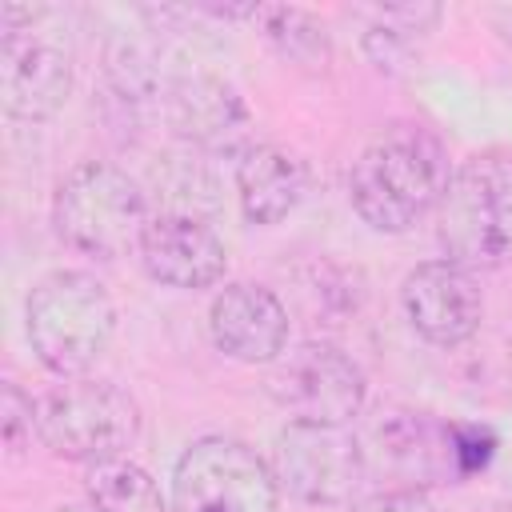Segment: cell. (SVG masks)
<instances>
[{"label": "cell", "instance_id": "cell-1", "mask_svg": "<svg viewBox=\"0 0 512 512\" xmlns=\"http://www.w3.org/2000/svg\"><path fill=\"white\" fill-rule=\"evenodd\" d=\"M452 160L444 140L416 124L396 120L380 128L348 172V200L356 216L376 232H408L432 216L452 184Z\"/></svg>", "mask_w": 512, "mask_h": 512}, {"label": "cell", "instance_id": "cell-2", "mask_svg": "<svg viewBox=\"0 0 512 512\" xmlns=\"http://www.w3.org/2000/svg\"><path fill=\"white\" fill-rule=\"evenodd\" d=\"M28 344L36 360L60 380L84 376L116 332V304L108 288L76 268L48 272L28 292Z\"/></svg>", "mask_w": 512, "mask_h": 512}, {"label": "cell", "instance_id": "cell-3", "mask_svg": "<svg viewBox=\"0 0 512 512\" xmlns=\"http://www.w3.org/2000/svg\"><path fill=\"white\" fill-rule=\"evenodd\" d=\"M148 200L128 172L104 160L76 164L52 196V224L56 236L96 260H116L140 248L148 228Z\"/></svg>", "mask_w": 512, "mask_h": 512}, {"label": "cell", "instance_id": "cell-4", "mask_svg": "<svg viewBox=\"0 0 512 512\" xmlns=\"http://www.w3.org/2000/svg\"><path fill=\"white\" fill-rule=\"evenodd\" d=\"M440 244L464 268L512 264V156L484 152L452 172L436 208Z\"/></svg>", "mask_w": 512, "mask_h": 512}, {"label": "cell", "instance_id": "cell-5", "mask_svg": "<svg viewBox=\"0 0 512 512\" xmlns=\"http://www.w3.org/2000/svg\"><path fill=\"white\" fill-rule=\"evenodd\" d=\"M40 444L76 464L124 456L140 436V404L112 380L72 376L36 400Z\"/></svg>", "mask_w": 512, "mask_h": 512}, {"label": "cell", "instance_id": "cell-6", "mask_svg": "<svg viewBox=\"0 0 512 512\" xmlns=\"http://www.w3.org/2000/svg\"><path fill=\"white\" fill-rule=\"evenodd\" d=\"M172 512H280V484L244 440L200 436L172 468Z\"/></svg>", "mask_w": 512, "mask_h": 512}, {"label": "cell", "instance_id": "cell-7", "mask_svg": "<svg viewBox=\"0 0 512 512\" xmlns=\"http://www.w3.org/2000/svg\"><path fill=\"white\" fill-rule=\"evenodd\" d=\"M264 388L288 420L304 424H352L364 412L368 380L364 368L324 340L284 348L264 376Z\"/></svg>", "mask_w": 512, "mask_h": 512}, {"label": "cell", "instance_id": "cell-8", "mask_svg": "<svg viewBox=\"0 0 512 512\" xmlns=\"http://www.w3.org/2000/svg\"><path fill=\"white\" fill-rule=\"evenodd\" d=\"M268 464L276 484L304 504H344L368 476L364 444L348 424L288 420Z\"/></svg>", "mask_w": 512, "mask_h": 512}, {"label": "cell", "instance_id": "cell-9", "mask_svg": "<svg viewBox=\"0 0 512 512\" xmlns=\"http://www.w3.org/2000/svg\"><path fill=\"white\" fill-rule=\"evenodd\" d=\"M36 16L40 8L8 4L4 40H0V104L12 120H28V124L52 120L68 104L76 84L72 56L56 40L32 32Z\"/></svg>", "mask_w": 512, "mask_h": 512}, {"label": "cell", "instance_id": "cell-10", "mask_svg": "<svg viewBox=\"0 0 512 512\" xmlns=\"http://www.w3.org/2000/svg\"><path fill=\"white\" fill-rule=\"evenodd\" d=\"M360 444H364L368 468L388 472L392 480H400V488L460 480L456 428L436 420L432 412L388 408L372 420V428L360 436Z\"/></svg>", "mask_w": 512, "mask_h": 512}, {"label": "cell", "instance_id": "cell-11", "mask_svg": "<svg viewBox=\"0 0 512 512\" xmlns=\"http://www.w3.org/2000/svg\"><path fill=\"white\" fill-rule=\"evenodd\" d=\"M400 304L416 336L436 348H456L480 332L484 320V292L472 268L456 260H424L400 284Z\"/></svg>", "mask_w": 512, "mask_h": 512}, {"label": "cell", "instance_id": "cell-12", "mask_svg": "<svg viewBox=\"0 0 512 512\" xmlns=\"http://www.w3.org/2000/svg\"><path fill=\"white\" fill-rule=\"evenodd\" d=\"M136 256L156 284L180 292L212 288L216 280H224L228 268L224 240L212 232V224L180 212H156L140 236Z\"/></svg>", "mask_w": 512, "mask_h": 512}, {"label": "cell", "instance_id": "cell-13", "mask_svg": "<svg viewBox=\"0 0 512 512\" xmlns=\"http://www.w3.org/2000/svg\"><path fill=\"white\" fill-rule=\"evenodd\" d=\"M208 336L240 364H272L288 348V308L264 284H224L208 304Z\"/></svg>", "mask_w": 512, "mask_h": 512}, {"label": "cell", "instance_id": "cell-14", "mask_svg": "<svg viewBox=\"0 0 512 512\" xmlns=\"http://www.w3.org/2000/svg\"><path fill=\"white\" fill-rule=\"evenodd\" d=\"M308 192L304 160L280 144H248L236 160V200L248 224L288 220Z\"/></svg>", "mask_w": 512, "mask_h": 512}, {"label": "cell", "instance_id": "cell-15", "mask_svg": "<svg viewBox=\"0 0 512 512\" xmlns=\"http://www.w3.org/2000/svg\"><path fill=\"white\" fill-rule=\"evenodd\" d=\"M176 132L200 148H232L248 124L244 100L216 76H184L164 88Z\"/></svg>", "mask_w": 512, "mask_h": 512}, {"label": "cell", "instance_id": "cell-16", "mask_svg": "<svg viewBox=\"0 0 512 512\" xmlns=\"http://www.w3.org/2000/svg\"><path fill=\"white\" fill-rule=\"evenodd\" d=\"M364 20L368 24L360 32V44H364L368 60L380 72H404L420 56V44L428 40V32H436L440 4H428V0L372 4V8H364Z\"/></svg>", "mask_w": 512, "mask_h": 512}, {"label": "cell", "instance_id": "cell-17", "mask_svg": "<svg viewBox=\"0 0 512 512\" xmlns=\"http://www.w3.org/2000/svg\"><path fill=\"white\" fill-rule=\"evenodd\" d=\"M260 28H264V40L296 68H308V72H324L332 64V40H328V28L308 12V8H296V4H256V16Z\"/></svg>", "mask_w": 512, "mask_h": 512}, {"label": "cell", "instance_id": "cell-18", "mask_svg": "<svg viewBox=\"0 0 512 512\" xmlns=\"http://www.w3.org/2000/svg\"><path fill=\"white\" fill-rule=\"evenodd\" d=\"M84 492L100 512H172V504L160 496V484L128 456L88 464Z\"/></svg>", "mask_w": 512, "mask_h": 512}, {"label": "cell", "instance_id": "cell-19", "mask_svg": "<svg viewBox=\"0 0 512 512\" xmlns=\"http://www.w3.org/2000/svg\"><path fill=\"white\" fill-rule=\"evenodd\" d=\"M0 432H4V448L8 456H20L32 436H40L36 428V400L24 396L16 384H4V400H0Z\"/></svg>", "mask_w": 512, "mask_h": 512}, {"label": "cell", "instance_id": "cell-20", "mask_svg": "<svg viewBox=\"0 0 512 512\" xmlns=\"http://www.w3.org/2000/svg\"><path fill=\"white\" fill-rule=\"evenodd\" d=\"M452 428H456V460H460V480H464L492 460L496 436L480 424H452Z\"/></svg>", "mask_w": 512, "mask_h": 512}, {"label": "cell", "instance_id": "cell-21", "mask_svg": "<svg viewBox=\"0 0 512 512\" xmlns=\"http://www.w3.org/2000/svg\"><path fill=\"white\" fill-rule=\"evenodd\" d=\"M352 512H436L424 488H384L368 500H360Z\"/></svg>", "mask_w": 512, "mask_h": 512}, {"label": "cell", "instance_id": "cell-22", "mask_svg": "<svg viewBox=\"0 0 512 512\" xmlns=\"http://www.w3.org/2000/svg\"><path fill=\"white\" fill-rule=\"evenodd\" d=\"M488 20H492V28L500 32V40L512 44V4H492V8H488Z\"/></svg>", "mask_w": 512, "mask_h": 512}, {"label": "cell", "instance_id": "cell-23", "mask_svg": "<svg viewBox=\"0 0 512 512\" xmlns=\"http://www.w3.org/2000/svg\"><path fill=\"white\" fill-rule=\"evenodd\" d=\"M56 512H100L96 504H64V508H56Z\"/></svg>", "mask_w": 512, "mask_h": 512}, {"label": "cell", "instance_id": "cell-24", "mask_svg": "<svg viewBox=\"0 0 512 512\" xmlns=\"http://www.w3.org/2000/svg\"><path fill=\"white\" fill-rule=\"evenodd\" d=\"M492 512H512V504H500V508H492Z\"/></svg>", "mask_w": 512, "mask_h": 512}]
</instances>
